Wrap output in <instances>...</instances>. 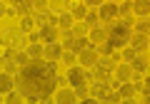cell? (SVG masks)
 <instances>
[{
  "instance_id": "obj_1",
  "label": "cell",
  "mask_w": 150,
  "mask_h": 104,
  "mask_svg": "<svg viewBox=\"0 0 150 104\" xmlns=\"http://www.w3.org/2000/svg\"><path fill=\"white\" fill-rule=\"evenodd\" d=\"M18 92L28 104H38L40 99L53 97L58 92V62L48 60H30L20 72L15 74Z\"/></svg>"
},
{
  "instance_id": "obj_2",
  "label": "cell",
  "mask_w": 150,
  "mask_h": 104,
  "mask_svg": "<svg viewBox=\"0 0 150 104\" xmlns=\"http://www.w3.org/2000/svg\"><path fill=\"white\" fill-rule=\"evenodd\" d=\"M130 35H133V20H115L108 22V42H110L115 50L130 45Z\"/></svg>"
},
{
  "instance_id": "obj_3",
  "label": "cell",
  "mask_w": 150,
  "mask_h": 104,
  "mask_svg": "<svg viewBox=\"0 0 150 104\" xmlns=\"http://www.w3.org/2000/svg\"><path fill=\"white\" fill-rule=\"evenodd\" d=\"M68 84L70 87H80V84H88L90 82V69H85V67H80V64H73V67H68Z\"/></svg>"
},
{
  "instance_id": "obj_4",
  "label": "cell",
  "mask_w": 150,
  "mask_h": 104,
  "mask_svg": "<svg viewBox=\"0 0 150 104\" xmlns=\"http://www.w3.org/2000/svg\"><path fill=\"white\" fill-rule=\"evenodd\" d=\"M98 60H100V52H98L95 45H88L83 52H78V62H80V67H85V69H93L98 64Z\"/></svg>"
},
{
  "instance_id": "obj_5",
  "label": "cell",
  "mask_w": 150,
  "mask_h": 104,
  "mask_svg": "<svg viewBox=\"0 0 150 104\" xmlns=\"http://www.w3.org/2000/svg\"><path fill=\"white\" fill-rule=\"evenodd\" d=\"M98 15H100L103 22H115L120 17V12H118V5H115L112 0H105V3L98 8Z\"/></svg>"
},
{
  "instance_id": "obj_6",
  "label": "cell",
  "mask_w": 150,
  "mask_h": 104,
  "mask_svg": "<svg viewBox=\"0 0 150 104\" xmlns=\"http://www.w3.org/2000/svg\"><path fill=\"white\" fill-rule=\"evenodd\" d=\"M112 79V69L110 67H103V64H95L90 69V84H108Z\"/></svg>"
},
{
  "instance_id": "obj_7",
  "label": "cell",
  "mask_w": 150,
  "mask_h": 104,
  "mask_svg": "<svg viewBox=\"0 0 150 104\" xmlns=\"http://www.w3.org/2000/svg\"><path fill=\"white\" fill-rule=\"evenodd\" d=\"M112 79H115L118 84L133 82V67H130L128 62H118V64H115V69H112Z\"/></svg>"
},
{
  "instance_id": "obj_8",
  "label": "cell",
  "mask_w": 150,
  "mask_h": 104,
  "mask_svg": "<svg viewBox=\"0 0 150 104\" xmlns=\"http://www.w3.org/2000/svg\"><path fill=\"white\" fill-rule=\"evenodd\" d=\"M55 104H78V94L73 87H58L55 92Z\"/></svg>"
},
{
  "instance_id": "obj_9",
  "label": "cell",
  "mask_w": 150,
  "mask_h": 104,
  "mask_svg": "<svg viewBox=\"0 0 150 104\" xmlns=\"http://www.w3.org/2000/svg\"><path fill=\"white\" fill-rule=\"evenodd\" d=\"M60 57H63V45H60V42H48V45H43V60L58 62Z\"/></svg>"
},
{
  "instance_id": "obj_10",
  "label": "cell",
  "mask_w": 150,
  "mask_h": 104,
  "mask_svg": "<svg viewBox=\"0 0 150 104\" xmlns=\"http://www.w3.org/2000/svg\"><path fill=\"white\" fill-rule=\"evenodd\" d=\"M88 40H90V45H95V47H100V45H105L108 42V27H90V32H88Z\"/></svg>"
},
{
  "instance_id": "obj_11",
  "label": "cell",
  "mask_w": 150,
  "mask_h": 104,
  "mask_svg": "<svg viewBox=\"0 0 150 104\" xmlns=\"http://www.w3.org/2000/svg\"><path fill=\"white\" fill-rule=\"evenodd\" d=\"M148 35H145V32H133V35H130V47H133L135 52H138V55H143L145 50H148Z\"/></svg>"
},
{
  "instance_id": "obj_12",
  "label": "cell",
  "mask_w": 150,
  "mask_h": 104,
  "mask_svg": "<svg viewBox=\"0 0 150 104\" xmlns=\"http://www.w3.org/2000/svg\"><path fill=\"white\" fill-rule=\"evenodd\" d=\"M40 42L43 45H48V42H58V35H60V27L58 25H45V27H40Z\"/></svg>"
},
{
  "instance_id": "obj_13",
  "label": "cell",
  "mask_w": 150,
  "mask_h": 104,
  "mask_svg": "<svg viewBox=\"0 0 150 104\" xmlns=\"http://www.w3.org/2000/svg\"><path fill=\"white\" fill-rule=\"evenodd\" d=\"M3 3H10V8L20 17H25V15H30V12H33V0H3Z\"/></svg>"
},
{
  "instance_id": "obj_14",
  "label": "cell",
  "mask_w": 150,
  "mask_h": 104,
  "mask_svg": "<svg viewBox=\"0 0 150 104\" xmlns=\"http://www.w3.org/2000/svg\"><path fill=\"white\" fill-rule=\"evenodd\" d=\"M18 87V79L13 72H0V94H8Z\"/></svg>"
},
{
  "instance_id": "obj_15",
  "label": "cell",
  "mask_w": 150,
  "mask_h": 104,
  "mask_svg": "<svg viewBox=\"0 0 150 104\" xmlns=\"http://www.w3.org/2000/svg\"><path fill=\"white\" fill-rule=\"evenodd\" d=\"M35 25H38V27H45V25H58V15H55L53 10L35 12Z\"/></svg>"
},
{
  "instance_id": "obj_16",
  "label": "cell",
  "mask_w": 150,
  "mask_h": 104,
  "mask_svg": "<svg viewBox=\"0 0 150 104\" xmlns=\"http://www.w3.org/2000/svg\"><path fill=\"white\" fill-rule=\"evenodd\" d=\"M133 12H135V17L148 20L150 17V0H133Z\"/></svg>"
},
{
  "instance_id": "obj_17",
  "label": "cell",
  "mask_w": 150,
  "mask_h": 104,
  "mask_svg": "<svg viewBox=\"0 0 150 104\" xmlns=\"http://www.w3.org/2000/svg\"><path fill=\"white\" fill-rule=\"evenodd\" d=\"M130 67H133V77H143V74L148 72V60H145L143 55H135V60L130 62Z\"/></svg>"
},
{
  "instance_id": "obj_18",
  "label": "cell",
  "mask_w": 150,
  "mask_h": 104,
  "mask_svg": "<svg viewBox=\"0 0 150 104\" xmlns=\"http://www.w3.org/2000/svg\"><path fill=\"white\" fill-rule=\"evenodd\" d=\"M70 32H73V37H88L90 27H88V22H85V20H78V22H73Z\"/></svg>"
},
{
  "instance_id": "obj_19",
  "label": "cell",
  "mask_w": 150,
  "mask_h": 104,
  "mask_svg": "<svg viewBox=\"0 0 150 104\" xmlns=\"http://www.w3.org/2000/svg\"><path fill=\"white\" fill-rule=\"evenodd\" d=\"M135 92H138V89H135V84H133V82H123V84L118 87L120 99H130V97H135Z\"/></svg>"
},
{
  "instance_id": "obj_20",
  "label": "cell",
  "mask_w": 150,
  "mask_h": 104,
  "mask_svg": "<svg viewBox=\"0 0 150 104\" xmlns=\"http://www.w3.org/2000/svg\"><path fill=\"white\" fill-rule=\"evenodd\" d=\"M118 12H120L123 20H133V17H135V12H133V0H125L123 5H118Z\"/></svg>"
},
{
  "instance_id": "obj_21",
  "label": "cell",
  "mask_w": 150,
  "mask_h": 104,
  "mask_svg": "<svg viewBox=\"0 0 150 104\" xmlns=\"http://www.w3.org/2000/svg\"><path fill=\"white\" fill-rule=\"evenodd\" d=\"M73 20H75V17L70 15V10L60 12V15H58V27H60V30H70V27H73Z\"/></svg>"
},
{
  "instance_id": "obj_22",
  "label": "cell",
  "mask_w": 150,
  "mask_h": 104,
  "mask_svg": "<svg viewBox=\"0 0 150 104\" xmlns=\"http://www.w3.org/2000/svg\"><path fill=\"white\" fill-rule=\"evenodd\" d=\"M25 52H28L30 60H43V45H40V42H30Z\"/></svg>"
},
{
  "instance_id": "obj_23",
  "label": "cell",
  "mask_w": 150,
  "mask_h": 104,
  "mask_svg": "<svg viewBox=\"0 0 150 104\" xmlns=\"http://www.w3.org/2000/svg\"><path fill=\"white\" fill-rule=\"evenodd\" d=\"M85 22H88V27H98V25H100V15H98V8H90V10L85 12Z\"/></svg>"
},
{
  "instance_id": "obj_24",
  "label": "cell",
  "mask_w": 150,
  "mask_h": 104,
  "mask_svg": "<svg viewBox=\"0 0 150 104\" xmlns=\"http://www.w3.org/2000/svg\"><path fill=\"white\" fill-rule=\"evenodd\" d=\"M85 12H88V5H85V3H78V5L70 8V15H73L75 20H85Z\"/></svg>"
},
{
  "instance_id": "obj_25",
  "label": "cell",
  "mask_w": 150,
  "mask_h": 104,
  "mask_svg": "<svg viewBox=\"0 0 150 104\" xmlns=\"http://www.w3.org/2000/svg\"><path fill=\"white\" fill-rule=\"evenodd\" d=\"M88 45H90V40H88V37H73V45H70V50H73V52H83Z\"/></svg>"
},
{
  "instance_id": "obj_26",
  "label": "cell",
  "mask_w": 150,
  "mask_h": 104,
  "mask_svg": "<svg viewBox=\"0 0 150 104\" xmlns=\"http://www.w3.org/2000/svg\"><path fill=\"white\" fill-rule=\"evenodd\" d=\"M20 30H23V32H33V30H35V17H33V15H25V17L20 20Z\"/></svg>"
},
{
  "instance_id": "obj_27",
  "label": "cell",
  "mask_w": 150,
  "mask_h": 104,
  "mask_svg": "<svg viewBox=\"0 0 150 104\" xmlns=\"http://www.w3.org/2000/svg\"><path fill=\"white\" fill-rule=\"evenodd\" d=\"M60 60H63L68 67H73L75 60H78V52H73V50H63V57H60Z\"/></svg>"
},
{
  "instance_id": "obj_28",
  "label": "cell",
  "mask_w": 150,
  "mask_h": 104,
  "mask_svg": "<svg viewBox=\"0 0 150 104\" xmlns=\"http://www.w3.org/2000/svg\"><path fill=\"white\" fill-rule=\"evenodd\" d=\"M23 102H25V99H23V94H20V92H15V89H13V92H8L5 104H23Z\"/></svg>"
},
{
  "instance_id": "obj_29",
  "label": "cell",
  "mask_w": 150,
  "mask_h": 104,
  "mask_svg": "<svg viewBox=\"0 0 150 104\" xmlns=\"http://www.w3.org/2000/svg\"><path fill=\"white\" fill-rule=\"evenodd\" d=\"M75 94H78V102H80V99H88L90 97V87H88V84H80V87H75Z\"/></svg>"
},
{
  "instance_id": "obj_30",
  "label": "cell",
  "mask_w": 150,
  "mask_h": 104,
  "mask_svg": "<svg viewBox=\"0 0 150 104\" xmlns=\"http://www.w3.org/2000/svg\"><path fill=\"white\" fill-rule=\"evenodd\" d=\"M68 3H70V0H50V10H55V12H58V10H63V12H65Z\"/></svg>"
},
{
  "instance_id": "obj_31",
  "label": "cell",
  "mask_w": 150,
  "mask_h": 104,
  "mask_svg": "<svg viewBox=\"0 0 150 104\" xmlns=\"http://www.w3.org/2000/svg\"><path fill=\"white\" fill-rule=\"evenodd\" d=\"M33 8L38 12H45V10H50V0H33Z\"/></svg>"
},
{
  "instance_id": "obj_32",
  "label": "cell",
  "mask_w": 150,
  "mask_h": 104,
  "mask_svg": "<svg viewBox=\"0 0 150 104\" xmlns=\"http://www.w3.org/2000/svg\"><path fill=\"white\" fill-rule=\"evenodd\" d=\"M135 55H138V52H135L133 47H128V50H123V55H120V60L130 64V62H133V60H135Z\"/></svg>"
},
{
  "instance_id": "obj_33",
  "label": "cell",
  "mask_w": 150,
  "mask_h": 104,
  "mask_svg": "<svg viewBox=\"0 0 150 104\" xmlns=\"http://www.w3.org/2000/svg\"><path fill=\"white\" fill-rule=\"evenodd\" d=\"M140 92H143V104H150V84H145Z\"/></svg>"
},
{
  "instance_id": "obj_34",
  "label": "cell",
  "mask_w": 150,
  "mask_h": 104,
  "mask_svg": "<svg viewBox=\"0 0 150 104\" xmlns=\"http://www.w3.org/2000/svg\"><path fill=\"white\" fill-rule=\"evenodd\" d=\"M145 30H148V20H143V17H140V22L135 25V30H133V32H145Z\"/></svg>"
},
{
  "instance_id": "obj_35",
  "label": "cell",
  "mask_w": 150,
  "mask_h": 104,
  "mask_svg": "<svg viewBox=\"0 0 150 104\" xmlns=\"http://www.w3.org/2000/svg\"><path fill=\"white\" fill-rule=\"evenodd\" d=\"M83 3H85L88 8H100L103 3H105V0H83Z\"/></svg>"
},
{
  "instance_id": "obj_36",
  "label": "cell",
  "mask_w": 150,
  "mask_h": 104,
  "mask_svg": "<svg viewBox=\"0 0 150 104\" xmlns=\"http://www.w3.org/2000/svg\"><path fill=\"white\" fill-rule=\"evenodd\" d=\"M78 104H100V102H98L95 97H88V99H80V102H78Z\"/></svg>"
},
{
  "instance_id": "obj_37",
  "label": "cell",
  "mask_w": 150,
  "mask_h": 104,
  "mask_svg": "<svg viewBox=\"0 0 150 104\" xmlns=\"http://www.w3.org/2000/svg\"><path fill=\"white\" fill-rule=\"evenodd\" d=\"M38 104H55V99H53V97H45V99H40Z\"/></svg>"
},
{
  "instance_id": "obj_38",
  "label": "cell",
  "mask_w": 150,
  "mask_h": 104,
  "mask_svg": "<svg viewBox=\"0 0 150 104\" xmlns=\"http://www.w3.org/2000/svg\"><path fill=\"white\" fill-rule=\"evenodd\" d=\"M120 104H138V102H135V97H130V99H120Z\"/></svg>"
},
{
  "instance_id": "obj_39",
  "label": "cell",
  "mask_w": 150,
  "mask_h": 104,
  "mask_svg": "<svg viewBox=\"0 0 150 104\" xmlns=\"http://www.w3.org/2000/svg\"><path fill=\"white\" fill-rule=\"evenodd\" d=\"M5 8H8V5H5V3H3V0H0V17L5 15Z\"/></svg>"
},
{
  "instance_id": "obj_40",
  "label": "cell",
  "mask_w": 150,
  "mask_h": 104,
  "mask_svg": "<svg viewBox=\"0 0 150 104\" xmlns=\"http://www.w3.org/2000/svg\"><path fill=\"white\" fill-rule=\"evenodd\" d=\"M148 30H150V20H148Z\"/></svg>"
},
{
  "instance_id": "obj_41",
  "label": "cell",
  "mask_w": 150,
  "mask_h": 104,
  "mask_svg": "<svg viewBox=\"0 0 150 104\" xmlns=\"http://www.w3.org/2000/svg\"><path fill=\"white\" fill-rule=\"evenodd\" d=\"M148 52H150V42H148Z\"/></svg>"
},
{
  "instance_id": "obj_42",
  "label": "cell",
  "mask_w": 150,
  "mask_h": 104,
  "mask_svg": "<svg viewBox=\"0 0 150 104\" xmlns=\"http://www.w3.org/2000/svg\"><path fill=\"white\" fill-rule=\"evenodd\" d=\"M0 72H3V64H0Z\"/></svg>"
},
{
  "instance_id": "obj_43",
  "label": "cell",
  "mask_w": 150,
  "mask_h": 104,
  "mask_svg": "<svg viewBox=\"0 0 150 104\" xmlns=\"http://www.w3.org/2000/svg\"><path fill=\"white\" fill-rule=\"evenodd\" d=\"M0 104H3V102H0Z\"/></svg>"
},
{
  "instance_id": "obj_44",
  "label": "cell",
  "mask_w": 150,
  "mask_h": 104,
  "mask_svg": "<svg viewBox=\"0 0 150 104\" xmlns=\"http://www.w3.org/2000/svg\"><path fill=\"white\" fill-rule=\"evenodd\" d=\"M80 3H83V0H80Z\"/></svg>"
}]
</instances>
